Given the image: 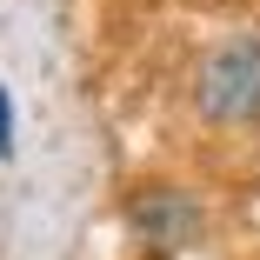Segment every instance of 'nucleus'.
I'll return each mask as SVG.
<instances>
[{
  "instance_id": "f257e3e1",
  "label": "nucleus",
  "mask_w": 260,
  "mask_h": 260,
  "mask_svg": "<svg viewBox=\"0 0 260 260\" xmlns=\"http://www.w3.org/2000/svg\"><path fill=\"white\" fill-rule=\"evenodd\" d=\"M193 107L207 127H253L260 120V40H220L200 60Z\"/></svg>"
},
{
  "instance_id": "f03ea898",
  "label": "nucleus",
  "mask_w": 260,
  "mask_h": 260,
  "mask_svg": "<svg viewBox=\"0 0 260 260\" xmlns=\"http://www.w3.org/2000/svg\"><path fill=\"white\" fill-rule=\"evenodd\" d=\"M134 220H140V234H147V240H160V247H174V240H187V234L200 227L193 200H180L174 187H153V193L134 207Z\"/></svg>"
},
{
  "instance_id": "7ed1b4c3",
  "label": "nucleus",
  "mask_w": 260,
  "mask_h": 260,
  "mask_svg": "<svg viewBox=\"0 0 260 260\" xmlns=\"http://www.w3.org/2000/svg\"><path fill=\"white\" fill-rule=\"evenodd\" d=\"M14 153V100H7V80H0V160Z\"/></svg>"
}]
</instances>
